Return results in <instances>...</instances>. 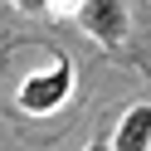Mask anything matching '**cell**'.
I'll return each instance as SVG.
<instances>
[{"instance_id":"2","label":"cell","mask_w":151,"mask_h":151,"mask_svg":"<svg viewBox=\"0 0 151 151\" xmlns=\"http://www.w3.org/2000/svg\"><path fill=\"white\" fill-rule=\"evenodd\" d=\"M73 20H78L83 34H93L98 44H122L132 15H127V0H83Z\"/></svg>"},{"instance_id":"3","label":"cell","mask_w":151,"mask_h":151,"mask_svg":"<svg viewBox=\"0 0 151 151\" xmlns=\"http://www.w3.org/2000/svg\"><path fill=\"white\" fill-rule=\"evenodd\" d=\"M107 151H151V102H137V107L122 112Z\"/></svg>"},{"instance_id":"5","label":"cell","mask_w":151,"mask_h":151,"mask_svg":"<svg viewBox=\"0 0 151 151\" xmlns=\"http://www.w3.org/2000/svg\"><path fill=\"white\" fill-rule=\"evenodd\" d=\"M15 10H24V15H44V5H49V0H10Z\"/></svg>"},{"instance_id":"6","label":"cell","mask_w":151,"mask_h":151,"mask_svg":"<svg viewBox=\"0 0 151 151\" xmlns=\"http://www.w3.org/2000/svg\"><path fill=\"white\" fill-rule=\"evenodd\" d=\"M83 151H107V141H88V146H83Z\"/></svg>"},{"instance_id":"4","label":"cell","mask_w":151,"mask_h":151,"mask_svg":"<svg viewBox=\"0 0 151 151\" xmlns=\"http://www.w3.org/2000/svg\"><path fill=\"white\" fill-rule=\"evenodd\" d=\"M78 5H83V0H49L44 10H49V15H59V20H68V15H78Z\"/></svg>"},{"instance_id":"1","label":"cell","mask_w":151,"mask_h":151,"mask_svg":"<svg viewBox=\"0 0 151 151\" xmlns=\"http://www.w3.org/2000/svg\"><path fill=\"white\" fill-rule=\"evenodd\" d=\"M68 93H73V63H68V59H59L54 68L29 73V78L20 83V107H24V112H34V117H44V112L63 107V102H68Z\"/></svg>"}]
</instances>
